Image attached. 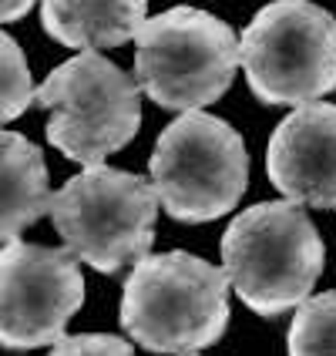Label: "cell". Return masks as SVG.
Returning a JSON list of instances; mask_svg holds the SVG:
<instances>
[{
	"mask_svg": "<svg viewBox=\"0 0 336 356\" xmlns=\"http://www.w3.org/2000/svg\"><path fill=\"white\" fill-rule=\"evenodd\" d=\"M323 262V238L296 202H259L239 212L222 236L229 289L259 316H282L310 299Z\"/></svg>",
	"mask_w": 336,
	"mask_h": 356,
	"instance_id": "1",
	"label": "cell"
},
{
	"mask_svg": "<svg viewBox=\"0 0 336 356\" xmlns=\"http://www.w3.org/2000/svg\"><path fill=\"white\" fill-rule=\"evenodd\" d=\"M121 326L152 353H198L229 326V279L189 252L145 256L125 279Z\"/></svg>",
	"mask_w": 336,
	"mask_h": 356,
	"instance_id": "2",
	"label": "cell"
},
{
	"mask_svg": "<svg viewBox=\"0 0 336 356\" xmlns=\"http://www.w3.org/2000/svg\"><path fill=\"white\" fill-rule=\"evenodd\" d=\"M47 212L64 249L78 262L111 276L148 256L159 202L148 178L95 165L67 178L64 188L47 198Z\"/></svg>",
	"mask_w": 336,
	"mask_h": 356,
	"instance_id": "3",
	"label": "cell"
},
{
	"mask_svg": "<svg viewBox=\"0 0 336 356\" xmlns=\"http://www.w3.org/2000/svg\"><path fill=\"white\" fill-rule=\"evenodd\" d=\"M34 101L51 111L47 141L64 159L84 168L104 165L141 128V91L135 74L121 71L98 51L54 67L34 91Z\"/></svg>",
	"mask_w": 336,
	"mask_h": 356,
	"instance_id": "4",
	"label": "cell"
},
{
	"mask_svg": "<svg viewBox=\"0 0 336 356\" xmlns=\"http://www.w3.org/2000/svg\"><path fill=\"white\" fill-rule=\"evenodd\" d=\"M138 91L168 111H198L218 101L236 78V31L198 7H172L135 34Z\"/></svg>",
	"mask_w": 336,
	"mask_h": 356,
	"instance_id": "5",
	"label": "cell"
},
{
	"mask_svg": "<svg viewBox=\"0 0 336 356\" xmlns=\"http://www.w3.org/2000/svg\"><path fill=\"white\" fill-rule=\"evenodd\" d=\"M155 202L178 222H212L229 216L249 185V152L229 121L185 111L152 152Z\"/></svg>",
	"mask_w": 336,
	"mask_h": 356,
	"instance_id": "6",
	"label": "cell"
},
{
	"mask_svg": "<svg viewBox=\"0 0 336 356\" xmlns=\"http://www.w3.org/2000/svg\"><path fill=\"white\" fill-rule=\"evenodd\" d=\"M246 81L262 104H313L336 88V20L310 0H273L239 40Z\"/></svg>",
	"mask_w": 336,
	"mask_h": 356,
	"instance_id": "7",
	"label": "cell"
},
{
	"mask_svg": "<svg viewBox=\"0 0 336 356\" xmlns=\"http://www.w3.org/2000/svg\"><path fill=\"white\" fill-rule=\"evenodd\" d=\"M84 302V276L67 249L7 242L0 249V346H54Z\"/></svg>",
	"mask_w": 336,
	"mask_h": 356,
	"instance_id": "8",
	"label": "cell"
},
{
	"mask_svg": "<svg viewBox=\"0 0 336 356\" xmlns=\"http://www.w3.org/2000/svg\"><path fill=\"white\" fill-rule=\"evenodd\" d=\"M269 181L286 202L336 209V104H299L266 148Z\"/></svg>",
	"mask_w": 336,
	"mask_h": 356,
	"instance_id": "9",
	"label": "cell"
},
{
	"mask_svg": "<svg viewBox=\"0 0 336 356\" xmlns=\"http://www.w3.org/2000/svg\"><path fill=\"white\" fill-rule=\"evenodd\" d=\"M148 0H40V24L64 47H118L138 34Z\"/></svg>",
	"mask_w": 336,
	"mask_h": 356,
	"instance_id": "10",
	"label": "cell"
},
{
	"mask_svg": "<svg viewBox=\"0 0 336 356\" xmlns=\"http://www.w3.org/2000/svg\"><path fill=\"white\" fill-rule=\"evenodd\" d=\"M44 152L17 131H0V245L34 225L47 212Z\"/></svg>",
	"mask_w": 336,
	"mask_h": 356,
	"instance_id": "11",
	"label": "cell"
},
{
	"mask_svg": "<svg viewBox=\"0 0 336 356\" xmlns=\"http://www.w3.org/2000/svg\"><path fill=\"white\" fill-rule=\"evenodd\" d=\"M286 346L289 356H336V289L299 302Z\"/></svg>",
	"mask_w": 336,
	"mask_h": 356,
	"instance_id": "12",
	"label": "cell"
},
{
	"mask_svg": "<svg viewBox=\"0 0 336 356\" xmlns=\"http://www.w3.org/2000/svg\"><path fill=\"white\" fill-rule=\"evenodd\" d=\"M34 104V84H31V67L20 51V44L7 31H0V128L7 121L20 118Z\"/></svg>",
	"mask_w": 336,
	"mask_h": 356,
	"instance_id": "13",
	"label": "cell"
},
{
	"mask_svg": "<svg viewBox=\"0 0 336 356\" xmlns=\"http://www.w3.org/2000/svg\"><path fill=\"white\" fill-rule=\"evenodd\" d=\"M47 356H135V350L118 337L78 333V337H61Z\"/></svg>",
	"mask_w": 336,
	"mask_h": 356,
	"instance_id": "14",
	"label": "cell"
},
{
	"mask_svg": "<svg viewBox=\"0 0 336 356\" xmlns=\"http://www.w3.org/2000/svg\"><path fill=\"white\" fill-rule=\"evenodd\" d=\"M31 7H34V0H0V24L20 20Z\"/></svg>",
	"mask_w": 336,
	"mask_h": 356,
	"instance_id": "15",
	"label": "cell"
},
{
	"mask_svg": "<svg viewBox=\"0 0 336 356\" xmlns=\"http://www.w3.org/2000/svg\"><path fill=\"white\" fill-rule=\"evenodd\" d=\"M189 356H195V353H189Z\"/></svg>",
	"mask_w": 336,
	"mask_h": 356,
	"instance_id": "16",
	"label": "cell"
}]
</instances>
